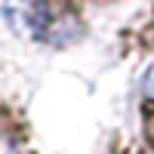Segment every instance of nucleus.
Instances as JSON below:
<instances>
[{
    "mask_svg": "<svg viewBox=\"0 0 154 154\" xmlns=\"http://www.w3.org/2000/svg\"><path fill=\"white\" fill-rule=\"evenodd\" d=\"M3 16L16 34L31 40L65 46L80 37V19L68 9H59L49 0H6Z\"/></svg>",
    "mask_w": 154,
    "mask_h": 154,
    "instance_id": "obj_1",
    "label": "nucleus"
},
{
    "mask_svg": "<svg viewBox=\"0 0 154 154\" xmlns=\"http://www.w3.org/2000/svg\"><path fill=\"white\" fill-rule=\"evenodd\" d=\"M142 89H145V96L154 99V65L145 71V80H142Z\"/></svg>",
    "mask_w": 154,
    "mask_h": 154,
    "instance_id": "obj_2",
    "label": "nucleus"
},
{
    "mask_svg": "<svg viewBox=\"0 0 154 154\" xmlns=\"http://www.w3.org/2000/svg\"><path fill=\"white\" fill-rule=\"evenodd\" d=\"M0 154H12V142L6 136H0Z\"/></svg>",
    "mask_w": 154,
    "mask_h": 154,
    "instance_id": "obj_3",
    "label": "nucleus"
}]
</instances>
